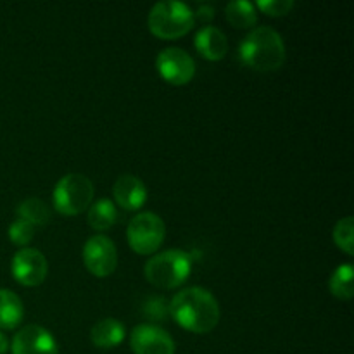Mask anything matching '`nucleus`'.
<instances>
[{
  "instance_id": "obj_9",
  "label": "nucleus",
  "mask_w": 354,
  "mask_h": 354,
  "mask_svg": "<svg viewBox=\"0 0 354 354\" xmlns=\"http://www.w3.org/2000/svg\"><path fill=\"white\" fill-rule=\"evenodd\" d=\"M10 273L14 280L24 287H37L44 283L48 273L47 258L38 249L23 248L10 261Z\"/></svg>"
},
{
  "instance_id": "obj_21",
  "label": "nucleus",
  "mask_w": 354,
  "mask_h": 354,
  "mask_svg": "<svg viewBox=\"0 0 354 354\" xmlns=\"http://www.w3.org/2000/svg\"><path fill=\"white\" fill-rule=\"evenodd\" d=\"M7 235H9V241L12 242V244L19 245V248H26V245L33 241L35 227L31 223H28V221L17 218V220H14L12 223H10Z\"/></svg>"
},
{
  "instance_id": "obj_2",
  "label": "nucleus",
  "mask_w": 354,
  "mask_h": 354,
  "mask_svg": "<svg viewBox=\"0 0 354 354\" xmlns=\"http://www.w3.org/2000/svg\"><path fill=\"white\" fill-rule=\"evenodd\" d=\"M241 59L256 71H277L286 62V44L282 37L270 26H258L242 40Z\"/></svg>"
},
{
  "instance_id": "obj_7",
  "label": "nucleus",
  "mask_w": 354,
  "mask_h": 354,
  "mask_svg": "<svg viewBox=\"0 0 354 354\" xmlns=\"http://www.w3.org/2000/svg\"><path fill=\"white\" fill-rule=\"evenodd\" d=\"M156 69L169 85L182 86L196 76V61L189 52L178 47L162 48L156 59Z\"/></svg>"
},
{
  "instance_id": "obj_10",
  "label": "nucleus",
  "mask_w": 354,
  "mask_h": 354,
  "mask_svg": "<svg viewBox=\"0 0 354 354\" xmlns=\"http://www.w3.org/2000/svg\"><path fill=\"white\" fill-rule=\"evenodd\" d=\"M131 351L135 354H175L176 344L165 328L152 324H142L130 335Z\"/></svg>"
},
{
  "instance_id": "obj_1",
  "label": "nucleus",
  "mask_w": 354,
  "mask_h": 354,
  "mask_svg": "<svg viewBox=\"0 0 354 354\" xmlns=\"http://www.w3.org/2000/svg\"><path fill=\"white\" fill-rule=\"evenodd\" d=\"M173 320L192 334H209L220 324V304L203 287H189L176 294L169 303Z\"/></svg>"
},
{
  "instance_id": "obj_24",
  "label": "nucleus",
  "mask_w": 354,
  "mask_h": 354,
  "mask_svg": "<svg viewBox=\"0 0 354 354\" xmlns=\"http://www.w3.org/2000/svg\"><path fill=\"white\" fill-rule=\"evenodd\" d=\"M7 351H9V339L3 332H0V354H6Z\"/></svg>"
},
{
  "instance_id": "obj_13",
  "label": "nucleus",
  "mask_w": 354,
  "mask_h": 354,
  "mask_svg": "<svg viewBox=\"0 0 354 354\" xmlns=\"http://www.w3.org/2000/svg\"><path fill=\"white\" fill-rule=\"evenodd\" d=\"M196 48L207 61H221L228 52V40L216 26H204L196 35Z\"/></svg>"
},
{
  "instance_id": "obj_20",
  "label": "nucleus",
  "mask_w": 354,
  "mask_h": 354,
  "mask_svg": "<svg viewBox=\"0 0 354 354\" xmlns=\"http://www.w3.org/2000/svg\"><path fill=\"white\" fill-rule=\"evenodd\" d=\"M334 242L348 256L354 254V220L346 216L339 220L334 227Z\"/></svg>"
},
{
  "instance_id": "obj_22",
  "label": "nucleus",
  "mask_w": 354,
  "mask_h": 354,
  "mask_svg": "<svg viewBox=\"0 0 354 354\" xmlns=\"http://www.w3.org/2000/svg\"><path fill=\"white\" fill-rule=\"evenodd\" d=\"M261 12H265L266 16L272 17H282L292 10L294 2L292 0H259L254 3Z\"/></svg>"
},
{
  "instance_id": "obj_14",
  "label": "nucleus",
  "mask_w": 354,
  "mask_h": 354,
  "mask_svg": "<svg viewBox=\"0 0 354 354\" xmlns=\"http://www.w3.org/2000/svg\"><path fill=\"white\" fill-rule=\"evenodd\" d=\"M127 337V330L116 318H102L90 330V339L99 349H113L120 346Z\"/></svg>"
},
{
  "instance_id": "obj_3",
  "label": "nucleus",
  "mask_w": 354,
  "mask_h": 354,
  "mask_svg": "<svg viewBox=\"0 0 354 354\" xmlns=\"http://www.w3.org/2000/svg\"><path fill=\"white\" fill-rule=\"evenodd\" d=\"M192 273V258L182 249H169L152 256L144 266L149 283L158 289L171 290L183 286Z\"/></svg>"
},
{
  "instance_id": "obj_19",
  "label": "nucleus",
  "mask_w": 354,
  "mask_h": 354,
  "mask_svg": "<svg viewBox=\"0 0 354 354\" xmlns=\"http://www.w3.org/2000/svg\"><path fill=\"white\" fill-rule=\"evenodd\" d=\"M354 270L351 265H341L334 270L330 280H328V289L337 299L349 301L354 294Z\"/></svg>"
},
{
  "instance_id": "obj_15",
  "label": "nucleus",
  "mask_w": 354,
  "mask_h": 354,
  "mask_svg": "<svg viewBox=\"0 0 354 354\" xmlns=\"http://www.w3.org/2000/svg\"><path fill=\"white\" fill-rule=\"evenodd\" d=\"M24 318L23 301L9 289H0V328L14 330Z\"/></svg>"
},
{
  "instance_id": "obj_12",
  "label": "nucleus",
  "mask_w": 354,
  "mask_h": 354,
  "mask_svg": "<svg viewBox=\"0 0 354 354\" xmlns=\"http://www.w3.org/2000/svg\"><path fill=\"white\" fill-rule=\"evenodd\" d=\"M114 201L124 211H138L147 201V187L138 176L121 175L113 187Z\"/></svg>"
},
{
  "instance_id": "obj_4",
  "label": "nucleus",
  "mask_w": 354,
  "mask_h": 354,
  "mask_svg": "<svg viewBox=\"0 0 354 354\" xmlns=\"http://www.w3.org/2000/svg\"><path fill=\"white\" fill-rule=\"evenodd\" d=\"M149 30L162 40H175L189 33L196 24V12L187 3L166 0L158 2L147 17Z\"/></svg>"
},
{
  "instance_id": "obj_11",
  "label": "nucleus",
  "mask_w": 354,
  "mask_h": 354,
  "mask_svg": "<svg viewBox=\"0 0 354 354\" xmlns=\"http://www.w3.org/2000/svg\"><path fill=\"white\" fill-rule=\"evenodd\" d=\"M12 354H59L57 342L47 328L26 325L14 335L10 342Z\"/></svg>"
},
{
  "instance_id": "obj_17",
  "label": "nucleus",
  "mask_w": 354,
  "mask_h": 354,
  "mask_svg": "<svg viewBox=\"0 0 354 354\" xmlns=\"http://www.w3.org/2000/svg\"><path fill=\"white\" fill-rule=\"evenodd\" d=\"M118 220V209L114 206L113 201L109 199H100L97 203H93L92 206L88 207V216H86V221H88L90 227L97 232L109 230Z\"/></svg>"
},
{
  "instance_id": "obj_6",
  "label": "nucleus",
  "mask_w": 354,
  "mask_h": 354,
  "mask_svg": "<svg viewBox=\"0 0 354 354\" xmlns=\"http://www.w3.org/2000/svg\"><path fill=\"white\" fill-rule=\"evenodd\" d=\"M166 227L161 216L156 213H138L137 216L131 218L127 228V239L130 248L137 254L149 256L158 252L165 242Z\"/></svg>"
},
{
  "instance_id": "obj_18",
  "label": "nucleus",
  "mask_w": 354,
  "mask_h": 354,
  "mask_svg": "<svg viewBox=\"0 0 354 354\" xmlns=\"http://www.w3.org/2000/svg\"><path fill=\"white\" fill-rule=\"evenodd\" d=\"M17 218L28 221L33 227H44L50 221V206L47 203H44L38 197H30V199L23 201V203L17 206L16 209Z\"/></svg>"
},
{
  "instance_id": "obj_16",
  "label": "nucleus",
  "mask_w": 354,
  "mask_h": 354,
  "mask_svg": "<svg viewBox=\"0 0 354 354\" xmlns=\"http://www.w3.org/2000/svg\"><path fill=\"white\" fill-rule=\"evenodd\" d=\"M225 16L227 21L237 30H249L254 28L258 23V14H256V6L248 0H237L230 2L225 7Z\"/></svg>"
},
{
  "instance_id": "obj_8",
  "label": "nucleus",
  "mask_w": 354,
  "mask_h": 354,
  "mask_svg": "<svg viewBox=\"0 0 354 354\" xmlns=\"http://www.w3.org/2000/svg\"><path fill=\"white\" fill-rule=\"evenodd\" d=\"M83 263L97 279L113 275L118 266L116 245L106 235H93L83 248Z\"/></svg>"
},
{
  "instance_id": "obj_5",
  "label": "nucleus",
  "mask_w": 354,
  "mask_h": 354,
  "mask_svg": "<svg viewBox=\"0 0 354 354\" xmlns=\"http://www.w3.org/2000/svg\"><path fill=\"white\" fill-rule=\"evenodd\" d=\"M95 187L92 180L80 173L64 175L54 187V207L64 216H76L92 206Z\"/></svg>"
},
{
  "instance_id": "obj_23",
  "label": "nucleus",
  "mask_w": 354,
  "mask_h": 354,
  "mask_svg": "<svg viewBox=\"0 0 354 354\" xmlns=\"http://www.w3.org/2000/svg\"><path fill=\"white\" fill-rule=\"evenodd\" d=\"M213 7L211 6H203L201 7V10H199V16L203 17V19H211V17H213Z\"/></svg>"
}]
</instances>
